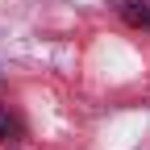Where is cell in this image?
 Masks as SVG:
<instances>
[{"instance_id":"6da1fadb","label":"cell","mask_w":150,"mask_h":150,"mask_svg":"<svg viewBox=\"0 0 150 150\" xmlns=\"http://www.w3.org/2000/svg\"><path fill=\"white\" fill-rule=\"evenodd\" d=\"M112 8H117L121 21L138 25V29H150V0H112Z\"/></svg>"},{"instance_id":"7a4b0ae2","label":"cell","mask_w":150,"mask_h":150,"mask_svg":"<svg viewBox=\"0 0 150 150\" xmlns=\"http://www.w3.org/2000/svg\"><path fill=\"white\" fill-rule=\"evenodd\" d=\"M21 117L8 108V104H0V142H21Z\"/></svg>"}]
</instances>
